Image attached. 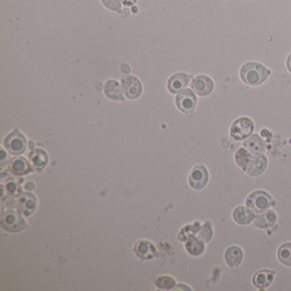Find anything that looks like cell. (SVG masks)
<instances>
[{
    "label": "cell",
    "instance_id": "1",
    "mask_svg": "<svg viewBox=\"0 0 291 291\" xmlns=\"http://www.w3.org/2000/svg\"><path fill=\"white\" fill-rule=\"evenodd\" d=\"M270 71L258 63H247L241 67L242 81L249 86H258L263 83L270 75Z\"/></svg>",
    "mask_w": 291,
    "mask_h": 291
},
{
    "label": "cell",
    "instance_id": "2",
    "mask_svg": "<svg viewBox=\"0 0 291 291\" xmlns=\"http://www.w3.org/2000/svg\"><path fill=\"white\" fill-rule=\"evenodd\" d=\"M246 205L256 214H261L271 206L274 205V201L270 195L263 191H254L248 196Z\"/></svg>",
    "mask_w": 291,
    "mask_h": 291
},
{
    "label": "cell",
    "instance_id": "3",
    "mask_svg": "<svg viewBox=\"0 0 291 291\" xmlns=\"http://www.w3.org/2000/svg\"><path fill=\"white\" fill-rule=\"evenodd\" d=\"M1 225L7 231L18 232L27 228L26 221L19 213L12 210L6 211L1 215Z\"/></svg>",
    "mask_w": 291,
    "mask_h": 291
},
{
    "label": "cell",
    "instance_id": "4",
    "mask_svg": "<svg viewBox=\"0 0 291 291\" xmlns=\"http://www.w3.org/2000/svg\"><path fill=\"white\" fill-rule=\"evenodd\" d=\"M3 144L10 154L17 156L22 154L26 151L27 140L18 129H15L5 137Z\"/></svg>",
    "mask_w": 291,
    "mask_h": 291
},
{
    "label": "cell",
    "instance_id": "5",
    "mask_svg": "<svg viewBox=\"0 0 291 291\" xmlns=\"http://www.w3.org/2000/svg\"><path fill=\"white\" fill-rule=\"evenodd\" d=\"M254 129V124L250 119L240 118L235 121L231 128V136L235 140H244L248 137Z\"/></svg>",
    "mask_w": 291,
    "mask_h": 291
},
{
    "label": "cell",
    "instance_id": "6",
    "mask_svg": "<svg viewBox=\"0 0 291 291\" xmlns=\"http://www.w3.org/2000/svg\"><path fill=\"white\" fill-rule=\"evenodd\" d=\"M176 104L179 111L186 114H192L197 104V97L190 89H184L178 94Z\"/></svg>",
    "mask_w": 291,
    "mask_h": 291
},
{
    "label": "cell",
    "instance_id": "7",
    "mask_svg": "<svg viewBox=\"0 0 291 291\" xmlns=\"http://www.w3.org/2000/svg\"><path fill=\"white\" fill-rule=\"evenodd\" d=\"M37 205L36 198L29 192H22L17 197V208L19 214L29 216L34 213Z\"/></svg>",
    "mask_w": 291,
    "mask_h": 291
},
{
    "label": "cell",
    "instance_id": "8",
    "mask_svg": "<svg viewBox=\"0 0 291 291\" xmlns=\"http://www.w3.org/2000/svg\"><path fill=\"white\" fill-rule=\"evenodd\" d=\"M122 90L125 96L129 99H135L140 96L142 92V85L137 78L127 75L121 79Z\"/></svg>",
    "mask_w": 291,
    "mask_h": 291
},
{
    "label": "cell",
    "instance_id": "9",
    "mask_svg": "<svg viewBox=\"0 0 291 291\" xmlns=\"http://www.w3.org/2000/svg\"><path fill=\"white\" fill-rule=\"evenodd\" d=\"M208 181V171L202 165L195 167L189 176V183L195 190H201L206 186Z\"/></svg>",
    "mask_w": 291,
    "mask_h": 291
},
{
    "label": "cell",
    "instance_id": "10",
    "mask_svg": "<svg viewBox=\"0 0 291 291\" xmlns=\"http://www.w3.org/2000/svg\"><path fill=\"white\" fill-rule=\"evenodd\" d=\"M191 88L198 95L204 97L212 92L214 89V82L210 78L205 75H199L198 77L195 78L192 81Z\"/></svg>",
    "mask_w": 291,
    "mask_h": 291
},
{
    "label": "cell",
    "instance_id": "11",
    "mask_svg": "<svg viewBox=\"0 0 291 291\" xmlns=\"http://www.w3.org/2000/svg\"><path fill=\"white\" fill-rule=\"evenodd\" d=\"M191 79V75L184 73L174 74L167 81V88L172 93H177L184 90Z\"/></svg>",
    "mask_w": 291,
    "mask_h": 291
},
{
    "label": "cell",
    "instance_id": "12",
    "mask_svg": "<svg viewBox=\"0 0 291 291\" xmlns=\"http://www.w3.org/2000/svg\"><path fill=\"white\" fill-rule=\"evenodd\" d=\"M268 165V159L264 155L256 154L251 159L245 172L251 176H256L264 172Z\"/></svg>",
    "mask_w": 291,
    "mask_h": 291
},
{
    "label": "cell",
    "instance_id": "13",
    "mask_svg": "<svg viewBox=\"0 0 291 291\" xmlns=\"http://www.w3.org/2000/svg\"><path fill=\"white\" fill-rule=\"evenodd\" d=\"M134 252L143 260H151L157 255V249L154 245L147 241L137 242L134 247Z\"/></svg>",
    "mask_w": 291,
    "mask_h": 291
},
{
    "label": "cell",
    "instance_id": "14",
    "mask_svg": "<svg viewBox=\"0 0 291 291\" xmlns=\"http://www.w3.org/2000/svg\"><path fill=\"white\" fill-rule=\"evenodd\" d=\"M10 170L15 175L22 176L25 174H29L34 171V168L31 167L29 162L24 157L14 158L12 161H10Z\"/></svg>",
    "mask_w": 291,
    "mask_h": 291
},
{
    "label": "cell",
    "instance_id": "15",
    "mask_svg": "<svg viewBox=\"0 0 291 291\" xmlns=\"http://www.w3.org/2000/svg\"><path fill=\"white\" fill-rule=\"evenodd\" d=\"M255 218L256 216L254 211L251 210L249 208L238 207L233 212V219L239 224H250Z\"/></svg>",
    "mask_w": 291,
    "mask_h": 291
},
{
    "label": "cell",
    "instance_id": "16",
    "mask_svg": "<svg viewBox=\"0 0 291 291\" xmlns=\"http://www.w3.org/2000/svg\"><path fill=\"white\" fill-rule=\"evenodd\" d=\"M277 221V215L274 211H266L265 213L255 218L254 225L261 229H267L274 225Z\"/></svg>",
    "mask_w": 291,
    "mask_h": 291
},
{
    "label": "cell",
    "instance_id": "17",
    "mask_svg": "<svg viewBox=\"0 0 291 291\" xmlns=\"http://www.w3.org/2000/svg\"><path fill=\"white\" fill-rule=\"evenodd\" d=\"M243 251L238 247H231L225 251L224 254V260L226 261L228 266L231 267L232 269H237L238 266L240 265L243 261Z\"/></svg>",
    "mask_w": 291,
    "mask_h": 291
},
{
    "label": "cell",
    "instance_id": "18",
    "mask_svg": "<svg viewBox=\"0 0 291 291\" xmlns=\"http://www.w3.org/2000/svg\"><path fill=\"white\" fill-rule=\"evenodd\" d=\"M104 93L110 99L114 101L124 100L122 90L117 81H109L104 86Z\"/></svg>",
    "mask_w": 291,
    "mask_h": 291
},
{
    "label": "cell",
    "instance_id": "19",
    "mask_svg": "<svg viewBox=\"0 0 291 291\" xmlns=\"http://www.w3.org/2000/svg\"><path fill=\"white\" fill-rule=\"evenodd\" d=\"M29 161L35 169L41 170L45 167L48 162V156L43 150L36 149L31 151L29 154Z\"/></svg>",
    "mask_w": 291,
    "mask_h": 291
},
{
    "label": "cell",
    "instance_id": "20",
    "mask_svg": "<svg viewBox=\"0 0 291 291\" xmlns=\"http://www.w3.org/2000/svg\"><path fill=\"white\" fill-rule=\"evenodd\" d=\"M273 272L268 270L258 271L253 278V284L257 288L264 289L271 285L273 280Z\"/></svg>",
    "mask_w": 291,
    "mask_h": 291
},
{
    "label": "cell",
    "instance_id": "21",
    "mask_svg": "<svg viewBox=\"0 0 291 291\" xmlns=\"http://www.w3.org/2000/svg\"><path fill=\"white\" fill-rule=\"evenodd\" d=\"M245 146L248 151L253 154H260L265 151L266 144L263 139L258 135L251 136L248 140L245 142Z\"/></svg>",
    "mask_w": 291,
    "mask_h": 291
},
{
    "label": "cell",
    "instance_id": "22",
    "mask_svg": "<svg viewBox=\"0 0 291 291\" xmlns=\"http://www.w3.org/2000/svg\"><path fill=\"white\" fill-rule=\"evenodd\" d=\"M203 242L201 241L198 238H191L185 245V248L188 252L192 255H199L204 250Z\"/></svg>",
    "mask_w": 291,
    "mask_h": 291
},
{
    "label": "cell",
    "instance_id": "23",
    "mask_svg": "<svg viewBox=\"0 0 291 291\" xmlns=\"http://www.w3.org/2000/svg\"><path fill=\"white\" fill-rule=\"evenodd\" d=\"M278 260L281 263L291 267V243L282 245L278 252Z\"/></svg>",
    "mask_w": 291,
    "mask_h": 291
},
{
    "label": "cell",
    "instance_id": "24",
    "mask_svg": "<svg viewBox=\"0 0 291 291\" xmlns=\"http://www.w3.org/2000/svg\"><path fill=\"white\" fill-rule=\"evenodd\" d=\"M252 157L245 149H240L235 155V160L237 161L238 166L242 167L244 170H246L248 163L250 162Z\"/></svg>",
    "mask_w": 291,
    "mask_h": 291
},
{
    "label": "cell",
    "instance_id": "25",
    "mask_svg": "<svg viewBox=\"0 0 291 291\" xmlns=\"http://www.w3.org/2000/svg\"><path fill=\"white\" fill-rule=\"evenodd\" d=\"M175 284L176 283L174 278L168 276H162L156 280V285H157L158 288L163 289V290H171L174 288Z\"/></svg>",
    "mask_w": 291,
    "mask_h": 291
},
{
    "label": "cell",
    "instance_id": "26",
    "mask_svg": "<svg viewBox=\"0 0 291 291\" xmlns=\"http://www.w3.org/2000/svg\"><path fill=\"white\" fill-rule=\"evenodd\" d=\"M198 229H199V225H198V224H195V225H188L186 227H184L179 235V240L181 241L187 240L191 238V236H193L198 232Z\"/></svg>",
    "mask_w": 291,
    "mask_h": 291
},
{
    "label": "cell",
    "instance_id": "27",
    "mask_svg": "<svg viewBox=\"0 0 291 291\" xmlns=\"http://www.w3.org/2000/svg\"><path fill=\"white\" fill-rule=\"evenodd\" d=\"M212 234L213 233H212L210 224L207 223L201 228L200 231H198V238L203 243H208L210 241Z\"/></svg>",
    "mask_w": 291,
    "mask_h": 291
},
{
    "label": "cell",
    "instance_id": "28",
    "mask_svg": "<svg viewBox=\"0 0 291 291\" xmlns=\"http://www.w3.org/2000/svg\"><path fill=\"white\" fill-rule=\"evenodd\" d=\"M102 2L110 10L118 11V12L121 10L120 0H102Z\"/></svg>",
    "mask_w": 291,
    "mask_h": 291
},
{
    "label": "cell",
    "instance_id": "29",
    "mask_svg": "<svg viewBox=\"0 0 291 291\" xmlns=\"http://www.w3.org/2000/svg\"><path fill=\"white\" fill-rule=\"evenodd\" d=\"M7 190L8 191L11 193V194H14L17 190V184H15V183H12V182H10L9 184H7Z\"/></svg>",
    "mask_w": 291,
    "mask_h": 291
},
{
    "label": "cell",
    "instance_id": "30",
    "mask_svg": "<svg viewBox=\"0 0 291 291\" xmlns=\"http://www.w3.org/2000/svg\"><path fill=\"white\" fill-rule=\"evenodd\" d=\"M122 2L125 5H132L136 2V0H122Z\"/></svg>",
    "mask_w": 291,
    "mask_h": 291
},
{
    "label": "cell",
    "instance_id": "31",
    "mask_svg": "<svg viewBox=\"0 0 291 291\" xmlns=\"http://www.w3.org/2000/svg\"><path fill=\"white\" fill-rule=\"evenodd\" d=\"M287 67H288L289 71L291 73V53L290 54L288 59H287Z\"/></svg>",
    "mask_w": 291,
    "mask_h": 291
},
{
    "label": "cell",
    "instance_id": "32",
    "mask_svg": "<svg viewBox=\"0 0 291 291\" xmlns=\"http://www.w3.org/2000/svg\"><path fill=\"white\" fill-rule=\"evenodd\" d=\"M261 134H262V136H270L271 137V134H269V132L268 130H262L261 132Z\"/></svg>",
    "mask_w": 291,
    "mask_h": 291
}]
</instances>
